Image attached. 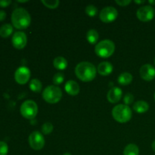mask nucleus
I'll use <instances>...</instances> for the list:
<instances>
[{
  "label": "nucleus",
  "mask_w": 155,
  "mask_h": 155,
  "mask_svg": "<svg viewBox=\"0 0 155 155\" xmlns=\"http://www.w3.org/2000/svg\"><path fill=\"white\" fill-rule=\"evenodd\" d=\"M53 65H54V68L58 70H60V71H63L65 70L68 67V61H67L66 59L63 57H59L55 58L53 61Z\"/></svg>",
  "instance_id": "nucleus-18"
},
{
  "label": "nucleus",
  "mask_w": 155,
  "mask_h": 155,
  "mask_svg": "<svg viewBox=\"0 0 155 155\" xmlns=\"http://www.w3.org/2000/svg\"><path fill=\"white\" fill-rule=\"evenodd\" d=\"M115 51V45L111 40L104 39L96 45L95 52L98 56L103 58H107L114 54Z\"/></svg>",
  "instance_id": "nucleus-4"
},
{
  "label": "nucleus",
  "mask_w": 155,
  "mask_h": 155,
  "mask_svg": "<svg viewBox=\"0 0 155 155\" xmlns=\"http://www.w3.org/2000/svg\"><path fill=\"white\" fill-rule=\"evenodd\" d=\"M139 147L135 144H130L127 145L124 151V155H139Z\"/></svg>",
  "instance_id": "nucleus-20"
},
{
  "label": "nucleus",
  "mask_w": 155,
  "mask_h": 155,
  "mask_svg": "<svg viewBox=\"0 0 155 155\" xmlns=\"http://www.w3.org/2000/svg\"><path fill=\"white\" fill-rule=\"evenodd\" d=\"M139 73L142 79L146 81H151L155 78V68L154 66L149 64L142 65Z\"/></svg>",
  "instance_id": "nucleus-12"
},
{
  "label": "nucleus",
  "mask_w": 155,
  "mask_h": 155,
  "mask_svg": "<svg viewBox=\"0 0 155 155\" xmlns=\"http://www.w3.org/2000/svg\"><path fill=\"white\" fill-rule=\"evenodd\" d=\"M28 142L30 146L36 151H39L45 145V139L42 133L39 131H34L29 136Z\"/></svg>",
  "instance_id": "nucleus-7"
},
{
  "label": "nucleus",
  "mask_w": 155,
  "mask_h": 155,
  "mask_svg": "<svg viewBox=\"0 0 155 155\" xmlns=\"http://www.w3.org/2000/svg\"><path fill=\"white\" fill-rule=\"evenodd\" d=\"M53 129H54V127H53L52 124L50 122H46L42 125V132L43 134L48 135L51 133V132L53 131Z\"/></svg>",
  "instance_id": "nucleus-25"
},
{
  "label": "nucleus",
  "mask_w": 155,
  "mask_h": 155,
  "mask_svg": "<svg viewBox=\"0 0 155 155\" xmlns=\"http://www.w3.org/2000/svg\"><path fill=\"white\" fill-rule=\"evenodd\" d=\"M113 70V65L107 61L101 62L98 66V73L101 76L110 75Z\"/></svg>",
  "instance_id": "nucleus-15"
},
{
  "label": "nucleus",
  "mask_w": 155,
  "mask_h": 155,
  "mask_svg": "<svg viewBox=\"0 0 155 155\" xmlns=\"http://www.w3.org/2000/svg\"><path fill=\"white\" fill-rule=\"evenodd\" d=\"M86 13L89 17H95L98 13V8L93 5H89L86 8Z\"/></svg>",
  "instance_id": "nucleus-24"
},
{
  "label": "nucleus",
  "mask_w": 155,
  "mask_h": 155,
  "mask_svg": "<svg viewBox=\"0 0 155 155\" xmlns=\"http://www.w3.org/2000/svg\"><path fill=\"white\" fill-rule=\"evenodd\" d=\"M64 89L67 93L71 95H77L80 92V86L77 82L74 80H69L64 86Z\"/></svg>",
  "instance_id": "nucleus-14"
},
{
  "label": "nucleus",
  "mask_w": 155,
  "mask_h": 155,
  "mask_svg": "<svg viewBox=\"0 0 155 155\" xmlns=\"http://www.w3.org/2000/svg\"><path fill=\"white\" fill-rule=\"evenodd\" d=\"M38 112V106L34 101L27 100L21 106V114L24 118L32 120L36 117Z\"/></svg>",
  "instance_id": "nucleus-6"
},
{
  "label": "nucleus",
  "mask_w": 155,
  "mask_h": 155,
  "mask_svg": "<svg viewBox=\"0 0 155 155\" xmlns=\"http://www.w3.org/2000/svg\"><path fill=\"white\" fill-rule=\"evenodd\" d=\"M151 148H152L153 151H154V152H155V140L154 141V142H153L152 145H151Z\"/></svg>",
  "instance_id": "nucleus-32"
},
{
  "label": "nucleus",
  "mask_w": 155,
  "mask_h": 155,
  "mask_svg": "<svg viewBox=\"0 0 155 155\" xmlns=\"http://www.w3.org/2000/svg\"><path fill=\"white\" fill-rule=\"evenodd\" d=\"M13 33V27L10 24H5L0 28V36L2 38H8Z\"/></svg>",
  "instance_id": "nucleus-19"
},
{
  "label": "nucleus",
  "mask_w": 155,
  "mask_h": 155,
  "mask_svg": "<svg viewBox=\"0 0 155 155\" xmlns=\"http://www.w3.org/2000/svg\"><path fill=\"white\" fill-rule=\"evenodd\" d=\"M116 3L120 6H127L131 3L130 0H116Z\"/></svg>",
  "instance_id": "nucleus-29"
},
{
  "label": "nucleus",
  "mask_w": 155,
  "mask_h": 155,
  "mask_svg": "<svg viewBox=\"0 0 155 155\" xmlns=\"http://www.w3.org/2000/svg\"><path fill=\"white\" fill-rule=\"evenodd\" d=\"M118 16V12L115 8L112 6L104 8L101 11L99 15V18L102 22L110 23L117 19Z\"/></svg>",
  "instance_id": "nucleus-9"
},
{
  "label": "nucleus",
  "mask_w": 155,
  "mask_h": 155,
  "mask_svg": "<svg viewBox=\"0 0 155 155\" xmlns=\"http://www.w3.org/2000/svg\"><path fill=\"white\" fill-rule=\"evenodd\" d=\"M134 101V96H133L132 94L127 93L126 94L124 98V101L126 105H129V104H131Z\"/></svg>",
  "instance_id": "nucleus-28"
},
{
  "label": "nucleus",
  "mask_w": 155,
  "mask_h": 155,
  "mask_svg": "<svg viewBox=\"0 0 155 155\" xmlns=\"http://www.w3.org/2000/svg\"><path fill=\"white\" fill-rule=\"evenodd\" d=\"M154 63H155V61H154Z\"/></svg>",
  "instance_id": "nucleus-38"
},
{
  "label": "nucleus",
  "mask_w": 155,
  "mask_h": 155,
  "mask_svg": "<svg viewBox=\"0 0 155 155\" xmlns=\"http://www.w3.org/2000/svg\"><path fill=\"white\" fill-rule=\"evenodd\" d=\"M6 18V13L4 11H0V21H4Z\"/></svg>",
  "instance_id": "nucleus-31"
},
{
  "label": "nucleus",
  "mask_w": 155,
  "mask_h": 155,
  "mask_svg": "<svg viewBox=\"0 0 155 155\" xmlns=\"http://www.w3.org/2000/svg\"><path fill=\"white\" fill-rule=\"evenodd\" d=\"M8 152V147L5 142H0V155H7Z\"/></svg>",
  "instance_id": "nucleus-27"
},
{
  "label": "nucleus",
  "mask_w": 155,
  "mask_h": 155,
  "mask_svg": "<svg viewBox=\"0 0 155 155\" xmlns=\"http://www.w3.org/2000/svg\"><path fill=\"white\" fill-rule=\"evenodd\" d=\"M133 75L128 72H124L118 77V83L122 86H127L133 81Z\"/></svg>",
  "instance_id": "nucleus-17"
},
{
  "label": "nucleus",
  "mask_w": 155,
  "mask_h": 155,
  "mask_svg": "<svg viewBox=\"0 0 155 155\" xmlns=\"http://www.w3.org/2000/svg\"><path fill=\"white\" fill-rule=\"evenodd\" d=\"M148 109H149V104L145 101H136L133 104V110L137 113H145L146 111H148Z\"/></svg>",
  "instance_id": "nucleus-16"
},
{
  "label": "nucleus",
  "mask_w": 155,
  "mask_h": 155,
  "mask_svg": "<svg viewBox=\"0 0 155 155\" xmlns=\"http://www.w3.org/2000/svg\"><path fill=\"white\" fill-rule=\"evenodd\" d=\"M12 23L15 28L24 30L27 28L31 23V17L26 9L18 8L12 14Z\"/></svg>",
  "instance_id": "nucleus-1"
},
{
  "label": "nucleus",
  "mask_w": 155,
  "mask_h": 155,
  "mask_svg": "<svg viewBox=\"0 0 155 155\" xmlns=\"http://www.w3.org/2000/svg\"><path fill=\"white\" fill-rule=\"evenodd\" d=\"M18 2H21V3H23V2H27L28 1H20V0H18Z\"/></svg>",
  "instance_id": "nucleus-35"
},
{
  "label": "nucleus",
  "mask_w": 155,
  "mask_h": 155,
  "mask_svg": "<svg viewBox=\"0 0 155 155\" xmlns=\"http://www.w3.org/2000/svg\"><path fill=\"white\" fill-rule=\"evenodd\" d=\"M62 97V91L56 86H49L42 92V98L49 104H56Z\"/></svg>",
  "instance_id": "nucleus-5"
},
{
  "label": "nucleus",
  "mask_w": 155,
  "mask_h": 155,
  "mask_svg": "<svg viewBox=\"0 0 155 155\" xmlns=\"http://www.w3.org/2000/svg\"><path fill=\"white\" fill-rule=\"evenodd\" d=\"M75 74L81 81L90 82L96 76V68L90 62H80L76 67Z\"/></svg>",
  "instance_id": "nucleus-2"
},
{
  "label": "nucleus",
  "mask_w": 155,
  "mask_h": 155,
  "mask_svg": "<svg viewBox=\"0 0 155 155\" xmlns=\"http://www.w3.org/2000/svg\"><path fill=\"white\" fill-rule=\"evenodd\" d=\"M122 95L123 92L121 89L118 87H113L107 92V98L108 101H110L112 104H114V103H117L120 100Z\"/></svg>",
  "instance_id": "nucleus-13"
},
{
  "label": "nucleus",
  "mask_w": 155,
  "mask_h": 155,
  "mask_svg": "<svg viewBox=\"0 0 155 155\" xmlns=\"http://www.w3.org/2000/svg\"><path fill=\"white\" fill-rule=\"evenodd\" d=\"M135 2L136 4H142V3H145V0H143V1H135Z\"/></svg>",
  "instance_id": "nucleus-33"
},
{
  "label": "nucleus",
  "mask_w": 155,
  "mask_h": 155,
  "mask_svg": "<svg viewBox=\"0 0 155 155\" xmlns=\"http://www.w3.org/2000/svg\"><path fill=\"white\" fill-rule=\"evenodd\" d=\"M30 71L28 68L25 66H21L16 70L15 74V81L18 84H26L30 78Z\"/></svg>",
  "instance_id": "nucleus-10"
},
{
  "label": "nucleus",
  "mask_w": 155,
  "mask_h": 155,
  "mask_svg": "<svg viewBox=\"0 0 155 155\" xmlns=\"http://www.w3.org/2000/svg\"><path fill=\"white\" fill-rule=\"evenodd\" d=\"M138 19L143 22L151 21L154 16V9L151 5H145L139 8L136 12Z\"/></svg>",
  "instance_id": "nucleus-8"
},
{
  "label": "nucleus",
  "mask_w": 155,
  "mask_h": 155,
  "mask_svg": "<svg viewBox=\"0 0 155 155\" xmlns=\"http://www.w3.org/2000/svg\"><path fill=\"white\" fill-rule=\"evenodd\" d=\"M41 2L45 7L51 9L56 8L60 3L58 0H42Z\"/></svg>",
  "instance_id": "nucleus-23"
},
{
  "label": "nucleus",
  "mask_w": 155,
  "mask_h": 155,
  "mask_svg": "<svg viewBox=\"0 0 155 155\" xmlns=\"http://www.w3.org/2000/svg\"><path fill=\"white\" fill-rule=\"evenodd\" d=\"M98 33L95 30H89L86 33V39H87L88 42L90 44H95L98 41Z\"/></svg>",
  "instance_id": "nucleus-21"
},
{
  "label": "nucleus",
  "mask_w": 155,
  "mask_h": 155,
  "mask_svg": "<svg viewBox=\"0 0 155 155\" xmlns=\"http://www.w3.org/2000/svg\"><path fill=\"white\" fill-rule=\"evenodd\" d=\"M13 46L17 49H22L26 46L27 42V35L21 31H17L14 33L12 39Z\"/></svg>",
  "instance_id": "nucleus-11"
},
{
  "label": "nucleus",
  "mask_w": 155,
  "mask_h": 155,
  "mask_svg": "<svg viewBox=\"0 0 155 155\" xmlns=\"http://www.w3.org/2000/svg\"><path fill=\"white\" fill-rule=\"evenodd\" d=\"M112 116L118 123L124 124L130 121L132 118V110L128 105L118 104L112 110Z\"/></svg>",
  "instance_id": "nucleus-3"
},
{
  "label": "nucleus",
  "mask_w": 155,
  "mask_h": 155,
  "mask_svg": "<svg viewBox=\"0 0 155 155\" xmlns=\"http://www.w3.org/2000/svg\"><path fill=\"white\" fill-rule=\"evenodd\" d=\"M29 86H30V89L33 92H37V93L41 92L42 88V83L38 79H33V80H30Z\"/></svg>",
  "instance_id": "nucleus-22"
},
{
  "label": "nucleus",
  "mask_w": 155,
  "mask_h": 155,
  "mask_svg": "<svg viewBox=\"0 0 155 155\" xmlns=\"http://www.w3.org/2000/svg\"><path fill=\"white\" fill-rule=\"evenodd\" d=\"M64 80V74L62 73H57L53 77V83L54 85L58 86V85L61 84L63 83Z\"/></svg>",
  "instance_id": "nucleus-26"
},
{
  "label": "nucleus",
  "mask_w": 155,
  "mask_h": 155,
  "mask_svg": "<svg viewBox=\"0 0 155 155\" xmlns=\"http://www.w3.org/2000/svg\"><path fill=\"white\" fill-rule=\"evenodd\" d=\"M154 100H155V94H154Z\"/></svg>",
  "instance_id": "nucleus-37"
},
{
  "label": "nucleus",
  "mask_w": 155,
  "mask_h": 155,
  "mask_svg": "<svg viewBox=\"0 0 155 155\" xmlns=\"http://www.w3.org/2000/svg\"><path fill=\"white\" fill-rule=\"evenodd\" d=\"M148 2H149L151 5H154L155 4V1H152V0H149V1H148Z\"/></svg>",
  "instance_id": "nucleus-34"
},
{
  "label": "nucleus",
  "mask_w": 155,
  "mask_h": 155,
  "mask_svg": "<svg viewBox=\"0 0 155 155\" xmlns=\"http://www.w3.org/2000/svg\"><path fill=\"white\" fill-rule=\"evenodd\" d=\"M63 155H71L70 153H65V154H64Z\"/></svg>",
  "instance_id": "nucleus-36"
},
{
  "label": "nucleus",
  "mask_w": 155,
  "mask_h": 155,
  "mask_svg": "<svg viewBox=\"0 0 155 155\" xmlns=\"http://www.w3.org/2000/svg\"><path fill=\"white\" fill-rule=\"evenodd\" d=\"M12 3L11 0H0V7L6 8Z\"/></svg>",
  "instance_id": "nucleus-30"
}]
</instances>
